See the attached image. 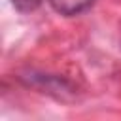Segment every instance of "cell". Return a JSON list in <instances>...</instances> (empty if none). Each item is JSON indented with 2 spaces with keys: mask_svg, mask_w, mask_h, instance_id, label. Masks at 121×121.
Here are the masks:
<instances>
[{
  "mask_svg": "<svg viewBox=\"0 0 121 121\" xmlns=\"http://www.w3.org/2000/svg\"><path fill=\"white\" fill-rule=\"evenodd\" d=\"M47 2L51 4V8H53L57 13L64 15V17L79 15L81 11L89 9V8L95 4V0H47Z\"/></svg>",
  "mask_w": 121,
  "mask_h": 121,
  "instance_id": "2",
  "label": "cell"
},
{
  "mask_svg": "<svg viewBox=\"0 0 121 121\" xmlns=\"http://www.w3.org/2000/svg\"><path fill=\"white\" fill-rule=\"evenodd\" d=\"M42 2L43 0H11V6L19 13H30V11H36L42 6Z\"/></svg>",
  "mask_w": 121,
  "mask_h": 121,
  "instance_id": "3",
  "label": "cell"
},
{
  "mask_svg": "<svg viewBox=\"0 0 121 121\" xmlns=\"http://www.w3.org/2000/svg\"><path fill=\"white\" fill-rule=\"evenodd\" d=\"M19 78H21V81H25L26 85L40 87V89H43L45 93H49V95H53V96H57V98H64L66 95H72V93H74V85H72L68 79L60 78V76L40 74V72L30 70V72H26V74H23V76H19Z\"/></svg>",
  "mask_w": 121,
  "mask_h": 121,
  "instance_id": "1",
  "label": "cell"
}]
</instances>
